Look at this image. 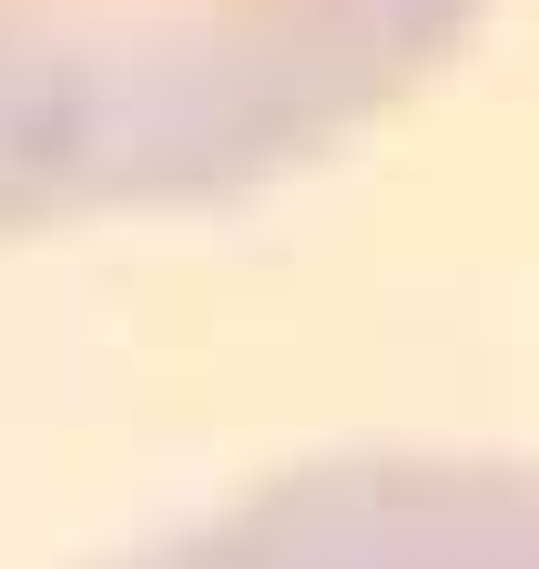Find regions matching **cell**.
<instances>
[{
    "instance_id": "7a4b0ae2",
    "label": "cell",
    "mask_w": 539,
    "mask_h": 569,
    "mask_svg": "<svg viewBox=\"0 0 539 569\" xmlns=\"http://www.w3.org/2000/svg\"><path fill=\"white\" fill-rule=\"evenodd\" d=\"M112 569H539V458H326Z\"/></svg>"
},
{
    "instance_id": "6da1fadb",
    "label": "cell",
    "mask_w": 539,
    "mask_h": 569,
    "mask_svg": "<svg viewBox=\"0 0 539 569\" xmlns=\"http://www.w3.org/2000/svg\"><path fill=\"white\" fill-rule=\"evenodd\" d=\"M479 0H0V224L173 213L438 71Z\"/></svg>"
}]
</instances>
